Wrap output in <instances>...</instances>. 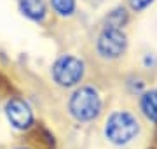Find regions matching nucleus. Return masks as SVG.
I'll list each match as a JSON object with an SVG mask.
<instances>
[{"label":"nucleus","mask_w":157,"mask_h":149,"mask_svg":"<svg viewBox=\"0 0 157 149\" xmlns=\"http://www.w3.org/2000/svg\"><path fill=\"white\" fill-rule=\"evenodd\" d=\"M143 130L140 116L129 109L110 111L101 125V135L113 147H128L138 140Z\"/></svg>","instance_id":"nucleus-1"},{"label":"nucleus","mask_w":157,"mask_h":149,"mask_svg":"<svg viewBox=\"0 0 157 149\" xmlns=\"http://www.w3.org/2000/svg\"><path fill=\"white\" fill-rule=\"evenodd\" d=\"M51 7L58 16L68 18L75 12V0H51Z\"/></svg>","instance_id":"nucleus-9"},{"label":"nucleus","mask_w":157,"mask_h":149,"mask_svg":"<svg viewBox=\"0 0 157 149\" xmlns=\"http://www.w3.org/2000/svg\"><path fill=\"white\" fill-rule=\"evenodd\" d=\"M143 63H145V67H154V65H155V60H154V56L147 54V56L143 58Z\"/></svg>","instance_id":"nucleus-11"},{"label":"nucleus","mask_w":157,"mask_h":149,"mask_svg":"<svg viewBox=\"0 0 157 149\" xmlns=\"http://www.w3.org/2000/svg\"><path fill=\"white\" fill-rule=\"evenodd\" d=\"M12 149H32V147H28V146H16V147H12Z\"/></svg>","instance_id":"nucleus-12"},{"label":"nucleus","mask_w":157,"mask_h":149,"mask_svg":"<svg viewBox=\"0 0 157 149\" xmlns=\"http://www.w3.org/2000/svg\"><path fill=\"white\" fill-rule=\"evenodd\" d=\"M103 97L98 88L91 84H80L73 88L67 100V112L75 123L78 125H89L94 123L103 114Z\"/></svg>","instance_id":"nucleus-2"},{"label":"nucleus","mask_w":157,"mask_h":149,"mask_svg":"<svg viewBox=\"0 0 157 149\" xmlns=\"http://www.w3.org/2000/svg\"><path fill=\"white\" fill-rule=\"evenodd\" d=\"M138 111L147 123L157 126V88L145 90L138 97Z\"/></svg>","instance_id":"nucleus-6"},{"label":"nucleus","mask_w":157,"mask_h":149,"mask_svg":"<svg viewBox=\"0 0 157 149\" xmlns=\"http://www.w3.org/2000/svg\"><path fill=\"white\" fill-rule=\"evenodd\" d=\"M19 11L30 21L42 23L47 16V7L44 0H19Z\"/></svg>","instance_id":"nucleus-7"},{"label":"nucleus","mask_w":157,"mask_h":149,"mask_svg":"<svg viewBox=\"0 0 157 149\" xmlns=\"http://www.w3.org/2000/svg\"><path fill=\"white\" fill-rule=\"evenodd\" d=\"M128 44V35L124 34V30L105 26L96 39V53L103 60L113 62L126 54Z\"/></svg>","instance_id":"nucleus-4"},{"label":"nucleus","mask_w":157,"mask_h":149,"mask_svg":"<svg viewBox=\"0 0 157 149\" xmlns=\"http://www.w3.org/2000/svg\"><path fill=\"white\" fill-rule=\"evenodd\" d=\"M84 75H86V63L82 58L75 56V54H61L51 65L52 83L59 88H65V90L80 86Z\"/></svg>","instance_id":"nucleus-3"},{"label":"nucleus","mask_w":157,"mask_h":149,"mask_svg":"<svg viewBox=\"0 0 157 149\" xmlns=\"http://www.w3.org/2000/svg\"><path fill=\"white\" fill-rule=\"evenodd\" d=\"M129 21V14L124 7H115L108 12L107 16V25L105 26H110V28H119L122 30Z\"/></svg>","instance_id":"nucleus-8"},{"label":"nucleus","mask_w":157,"mask_h":149,"mask_svg":"<svg viewBox=\"0 0 157 149\" xmlns=\"http://www.w3.org/2000/svg\"><path fill=\"white\" fill-rule=\"evenodd\" d=\"M128 2H129V7H131L133 11L141 12V11H145L154 0H128Z\"/></svg>","instance_id":"nucleus-10"},{"label":"nucleus","mask_w":157,"mask_h":149,"mask_svg":"<svg viewBox=\"0 0 157 149\" xmlns=\"http://www.w3.org/2000/svg\"><path fill=\"white\" fill-rule=\"evenodd\" d=\"M4 114L7 123L16 132H30L35 126L33 107L21 97H11L4 105Z\"/></svg>","instance_id":"nucleus-5"}]
</instances>
